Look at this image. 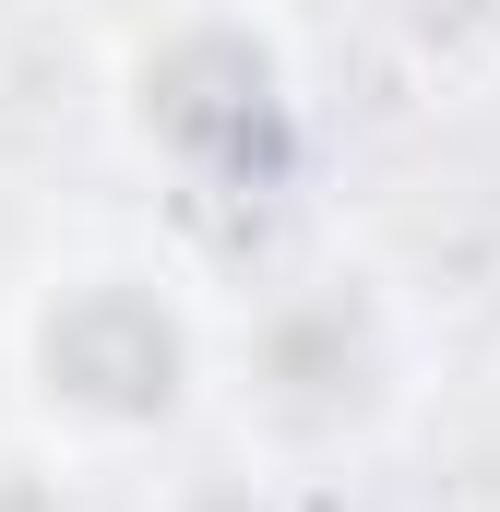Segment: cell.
Listing matches in <instances>:
<instances>
[{
  "instance_id": "3957f363",
  "label": "cell",
  "mask_w": 500,
  "mask_h": 512,
  "mask_svg": "<svg viewBox=\"0 0 500 512\" xmlns=\"http://www.w3.org/2000/svg\"><path fill=\"white\" fill-rule=\"evenodd\" d=\"M120 120L143 143V167H167L191 203H215L239 179H274V155L298 131V60L239 0H167L131 36Z\"/></svg>"
},
{
  "instance_id": "6da1fadb",
  "label": "cell",
  "mask_w": 500,
  "mask_h": 512,
  "mask_svg": "<svg viewBox=\"0 0 500 512\" xmlns=\"http://www.w3.org/2000/svg\"><path fill=\"white\" fill-rule=\"evenodd\" d=\"M429 334L381 262H286L239 310H215V417L262 477H334L381 453L417 405Z\"/></svg>"
},
{
  "instance_id": "7a4b0ae2",
  "label": "cell",
  "mask_w": 500,
  "mask_h": 512,
  "mask_svg": "<svg viewBox=\"0 0 500 512\" xmlns=\"http://www.w3.org/2000/svg\"><path fill=\"white\" fill-rule=\"evenodd\" d=\"M12 393L72 465L155 453L191 405H215V310L155 251H60L12 298Z\"/></svg>"
},
{
  "instance_id": "277c9868",
  "label": "cell",
  "mask_w": 500,
  "mask_h": 512,
  "mask_svg": "<svg viewBox=\"0 0 500 512\" xmlns=\"http://www.w3.org/2000/svg\"><path fill=\"white\" fill-rule=\"evenodd\" d=\"M0 512H84V465L60 441H0Z\"/></svg>"
}]
</instances>
